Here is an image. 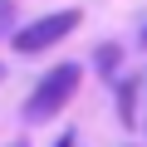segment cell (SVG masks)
<instances>
[{
	"mask_svg": "<svg viewBox=\"0 0 147 147\" xmlns=\"http://www.w3.org/2000/svg\"><path fill=\"white\" fill-rule=\"evenodd\" d=\"M79 84H84V64H54L44 79L34 84V93L25 98V123H44V118H54V113H64L69 108V98L79 93Z\"/></svg>",
	"mask_w": 147,
	"mask_h": 147,
	"instance_id": "cell-1",
	"label": "cell"
},
{
	"mask_svg": "<svg viewBox=\"0 0 147 147\" xmlns=\"http://www.w3.org/2000/svg\"><path fill=\"white\" fill-rule=\"evenodd\" d=\"M84 25V10H54V15H39L34 25H25V30H15V54H44V49H54L59 39H69L74 30Z\"/></svg>",
	"mask_w": 147,
	"mask_h": 147,
	"instance_id": "cell-2",
	"label": "cell"
},
{
	"mask_svg": "<svg viewBox=\"0 0 147 147\" xmlns=\"http://www.w3.org/2000/svg\"><path fill=\"white\" fill-rule=\"evenodd\" d=\"M137 93H142V79H123L118 84V118H123V127L137 123Z\"/></svg>",
	"mask_w": 147,
	"mask_h": 147,
	"instance_id": "cell-3",
	"label": "cell"
},
{
	"mask_svg": "<svg viewBox=\"0 0 147 147\" xmlns=\"http://www.w3.org/2000/svg\"><path fill=\"white\" fill-rule=\"evenodd\" d=\"M93 69L103 74V79H118V69H123V44H98V49H93Z\"/></svg>",
	"mask_w": 147,
	"mask_h": 147,
	"instance_id": "cell-4",
	"label": "cell"
},
{
	"mask_svg": "<svg viewBox=\"0 0 147 147\" xmlns=\"http://www.w3.org/2000/svg\"><path fill=\"white\" fill-rule=\"evenodd\" d=\"M15 20H20V10H15V0H0V39H15Z\"/></svg>",
	"mask_w": 147,
	"mask_h": 147,
	"instance_id": "cell-5",
	"label": "cell"
},
{
	"mask_svg": "<svg viewBox=\"0 0 147 147\" xmlns=\"http://www.w3.org/2000/svg\"><path fill=\"white\" fill-rule=\"evenodd\" d=\"M54 147H79V142H74V132H59V142Z\"/></svg>",
	"mask_w": 147,
	"mask_h": 147,
	"instance_id": "cell-6",
	"label": "cell"
},
{
	"mask_svg": "<svg viewBox=\"0 0 147 147\" xmlns=\"http://www.w3.org/2000/svg\"><path fill=\"white\" fill-rule=\"evenodd\" d=\"M10 147H30V142H10Z\"/></svg>",
	"mask_w": 147,
	"mask_h": 147,
	"instance_id": "cell-7",
	"label": "cell"
},
{
	"mask_svg": "<svg viewBox=\"0 0 147 147\" xmlns=\"http://www.w3.org/2000/svg\"><path fill=\"white\" fill-rule=\"evenodd\" d=\"M142 44H147V30H142Z\"/></svg>",
	"mask_w": 147,
	"mask_h": 147,
	"instance_id": "cell-8",
	"label": "cell"
},
{
	"mask_svg": "<svg viewBox=\"0 0 147 147\" xmlns=\"http://www.w3.org/2000/svg\"><path fill=\"white\" fill-rule=\"evenodd\" d=\"M0 74H5V69H0Z\"/></svg>",
	"mask_w": 147,
	"mask_h": 147,
	"instance_id": "cell-9",
	"label": "cell"
}]
</instances>
